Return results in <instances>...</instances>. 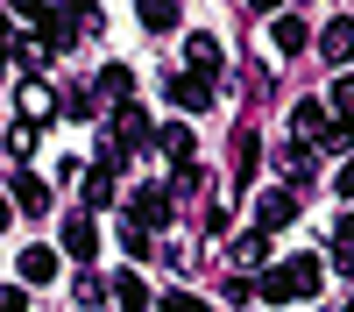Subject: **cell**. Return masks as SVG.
Wrapping results in <instances>:
<instances>
[{"mask_svg": "<svg viewBox=\"0 0 354 312\" xmlns=\"http://www.w3.org/2000/svg\"><path fill=\"white\" fill-rule=\"evenodd\" d=\"M326 270H333V263H319V255H283L277 270L255 277V291L270 298V305H290V298H312L319 284H326Z\"/></svg>", "mask_w": 354, "mask_h": 312, "instance_id": "1", "label": "cell"}, {"mask_svg": "<svg viewBox=\"0 0 354 312\" xmlns=\"http://www.w3.org/2000/svg\"><path fill=\"white\" fill-rule=\"evenodd\" d=\"M21 15L36 21V43H43V50H71L78 28L93 21V15H78V8H21Z\"/></svg>", "mask_w": 354, "mask_h": 312, "instance_id": "2", "label": "cell"}, {"mask_svg": "<svg viewBox=\"0 0 354 312\" xmlns=\"http://www.w3.org/2000/svg\"><path fill=\"white\" fill-rule=\"evenodd\" d=\"M170 213H177V192L170 185H135V199H128V220L135 227L156 235V227H170Z\"/></svg>", "mask_w": 354, "mask_h": 312, "instance_id": "3", "label": "cell"}, {"mask_svg": "<svg viewBox=\"0 0 354 312\" xmlns=\"http://www.w3.org/2000/svg\"><path fill=\"white\" fill-rule=\"evenodd\" d=\"M333 128H340V121H333V107H326V100H298V107H290V135H298L305 149H319Z\"/></svg>", "mask_w": 354, "mask_h": 312, "instance_id": "4", "label": "cell"}, {"mask_svg": "<svg viewBox=\"0 0 354 312\" xmlns=\"http://www.w3.org/2000/svg\"><path fill=\"white\" fill-rule=\"evenodd\" d=\"M290 220H298V192H290V185L255 199V235H277V227H290Z\"/></svg>", "mask_w": 354, "mask_h": 312, "instance_id": "5", "label": "cell"}, {"mask_svg": "<svg viewBox=\"0 0 354 312\" xmlns=\"http://www.w3.org/2000/svg\"><path fill=\"white\" fill-rule=\"evenodd\" d=\"M319 57H326V64H354V15H333L326 28H319Z\"/></svg>", "mask_w": 354, "mask_h": 312, "instance_id": "6", "label": "cell"}, {"mask_svg": "<svg viewBox=\"0 0 354 312\" xmlns=\"http://www.w3.org/2000/svg\"><path fill=\"white\" fill-rule=\"evenodd\" d=\"M156 149L170 156V170H177V178H192V170H198V156H192V128H185V121L156 128Z\"/></svg>", "mask_w": 354, "mask_h": 312, "instance_id": "7", "label": "cell"}, {"mask_svg": "<svg viewBox=\"0 0 354 312\" xmlns=\"http://www.w3.org/2000/svg\"><path fill=\"white\" fill-rule=\"evenodd\" d=\"M163 93H170V107H185V113H205V107H213V78H192V71H177V78L163 85Z\"/></svg>", "mask_w": 354, "mask_h": 312, "instance_id": "8", "label": "cell"}, {"mask_svg": "<svg viewBox=\"0 0 354 312\" xmlns=\"http://www.w3.org/2000/svg\"><path fill=\"white\" fill-rule=\"evenodd\" d=\"M8 199L21 213H50V185L36 178V170H15V185H8Z\"/></svg>", "mask_w": 354, "mask_h": 312, "instance_id": "9", "label": "cell"}, {"mask_svg": "<svg viewBox=\"0 0 354 312\" xmlns=\"http://www.w3.org/2000/svg\"><path fill=\"white\" fill-rule=\"evenodd\" d=\"M64 255H78V263H93V255H100V227L85 220V213L64 220Z\"/></svg>", "mask_w": 354, "mask_h": 312, "instance_id": "10", "label": "cell"}, {"mask_svg": "<svg viewBox=\"0 0 354 312\" xmlns=\"http://www.w3.org/2000/svg\"><path fill=\"white\" fill-rule=\"evenodd\" d=\"M93 93H100V100H113V107H135V71H128V64H106Z\"/></svg>", "mask_w": 354, "mask_h": 312, "instance_id": "11", "label": "cell"}, {"mask_svg": "<svg viewBox=\"0 0 354 312\" xmlns=\"http://www.w3.org/2000/svg\"><path fill=\"white\" fill-rule=\"evenodd\" d=\"M185 71H192V78H220V43H213V36H192V43H185Z\"/></svg>", "mask_w": 354, "mask_h": 312, "instance_id": "12", "label": "cell"}, {"mask_svg": "<svg viewBox=\"0 0 354 312\" xmlns=\"http://www.w3.org/2000/svg\"><path fill=\"white\" fill-rule=\"evenodd\" d=\"M78 199H85V206H113V170H106V163L78 170Z\"/></svg>", "mask_w": 354, "mask_h": 312, "instance_id": "13", "label": "cell"}, {"mask_svg": "<svg viewBox=\"0 0 354 312\" xmlns=\"http://www.w3.org/2000/svg\"><path fill=\"white\" fill-rule=\"evenodd\" d=\"M113 305H121V312H149V284H142L135 270H121V277H113Z\"/></svg>", "mask_w": 354, "mask_h": 312, "instance_id": "14", "label": "cell"}, {"mask_svg": "<svg viewBox=\"0 0 354 312\" xmlns=\"http://www.w3.org/2000/svg\"><path fill=\"white\" fill-rule=\"evenodd\" d=\"M57 277V248H21V284H50Z\"/></svg>", "mask_w": 354, "mask_h": 312, "instance_id": "15", "label": "cell"}, {"mask_svg": "<svg viewBox=\"0 0 354 312\" xmlns=\"http://www.w3.org/2000/svg\"><path fill=\"white\" fill-rule=\"evenodd\" d=\"M333 270H347V277H354V213H340V220H333Z\"/></svg>", "mask_w": 354, "mask_h": 312, "instance_id": "16", "label": "cell"}, {"mask_svg": "<svg viewBox=\"0 0 354 312\" xmlns=\"http://www.w3.org/2000/svg\"><path fill=\"white\" fill-rule=\"evenodd\" d=\"M234 263H241V270H262V263H270V235H255V227H248V235L234 241Z\"/></svg>", "mask_w": 354, "mask_h": 312, "instance_id": "17", "label": "cell"}, {"mask_svg": "<svg viewBox=\"0 0 354 312\" xmlns=\"http://www.w3.org/2000/svg\"><path fill=\"white\" fill-rule=\"evenodd\" d=\"M305 36H312L305 15H277V50H283V57H298V50H305Z\"/></svg>", "mask_w": 354, "mask_h": 312, "instance_id": "18", "label": "cell"}, {"mask_svg": "<svg viewBox=\"0 0 354 312\" xmlns=\"http://www.w3.org/2000/svg\"><path fill=\"white\" fill-rule=\"evenodd\" d=\"M135 21H142V28H149V36H170V28H177V21H185V15H177V8H170V0H149V8H142Z\"/></svg>", "mask_w": 354, "mask_h": 312, "instance_id": "19", "label": "cell"}, {"mask_svg": "<svg viewBox=\"0 0 354 312\" xmlns=\"http://www.w3.org/2000/svg\"><path fill=\"white\" fill-rule=\"evenodd\" d=\"M326 107H333V121H340V128H354V71L333 78V100H326Z\"/></svg>", "mask_w": 354, "mask_h": 312, "instance_id": "20", "label": "cell"}, {"mask_svg": "<svg viewBox=\"0 0 354 312\" xmlns=\"http://www.w3.org/2000/svg\"><path fill=\"white\" fill-rule=\"evenodd\" d=\"M121 248H128V263H149V227H121Z\"/></svg>", "mask_w": 354, "mask_h": 312, "instance_id": "21", "label": "cell"}, {"mask_svg": "<svg viewBox=\"0 0 354 312\" xmlns=\"http://www.w3.org/2000/svg\"><path fill=\"white\" fill-rule=\"evenodd\" d=\"M106 291H113V284H100V277H93V270H78V305H100V298H106Z\"/></svg>", "mask_w": 354, "mask_h": 312, "instance_id": "22", "label": "cell"}, {"mask_svg": "<svg viewBox=\"0 0 354 312\" xmlns=\"http://www.w3.org/2000/svg\"><path fill=\"white\" fill-rule=\"evenodd\" d=\"M64 113H78V121H85V113H100V93H85V85L64 93Z\"/></svg>", "mask_w": 354, "mask_h": 312, "instance_id": "23", "label": "cell"}, {"mask_svg": "<svg viewBox=\"0 0 354 312\" xmlns=\"http://www.w3.org/2000/svg\"><path fill=\"white\" fill-rule=\"evenodd\" d=\"M156 312H205V298H192V291H170Z\"/></svg>", "mask_w": 354, "mask_h": 312, "instance_id": "24", "label": "cell"}, {"mask_svg": "<svg viewBox=\"0 0 354 312\" xmlns=\"http://www.w3.org/2000/svg\"><path fill=\"white\" fill-rule=\"evenodd\" d=\"M8 50H15V15H0V78H8Z\"/></svg>", "mask_w": 354, "mask_h": 312, "instance_id": "25", "label": "cell"}, {"mask_svg": "<svg viewBox=\"0 0 354 312\" xmlns=\"http://www.w3.org/2000/svg\"><path fill=\"white\" fill-rule=\"evenodd\" d=\"M0 312H28V298H21V284H8V291H0Z\"/></svg>", "mask_w": 354, "mask_h": 312, "instance_id": "26", "label": "cell"}, {"mask_svg": "<svg viewBox=\"0 0 354 312\" xmlns=\"http://www.w3.org/2000/svg\"><path fill=\"white\" fill-rule=\"evenodd\" d=\"M333 192H340V199H354V163H340V178H333Z\"/></svg>", "mask_w": 354, "mask_h": 312, "instance_id": "27", "label": "cell"}, {"mask_svg": "<svg viewBox=\"0 0 354 312\" xmlns=\"http://www.w3.org/2000/svg\"><path fill=\"white\" fill-rule=\"evenodd\" d=\"M8 227H15V199L0 192V235H8Z\"/></svg>", "mask_w": 354, "mask_h": 312, "instance_id": "28", "label": "cell"}, {"mask_svg": "<svg viewBox=\"0 0 354 312\" xmlns=\"http://www.w3.org/2000/svg\"><path fill=\"white\" fill-rule=\"evenodd\" d=\"M347 312H354V298H347Z\"/></svg>", "mask_w": 354, "mask_h": 312, "instance_id": "29", "label": "cell"}]
</instances>
